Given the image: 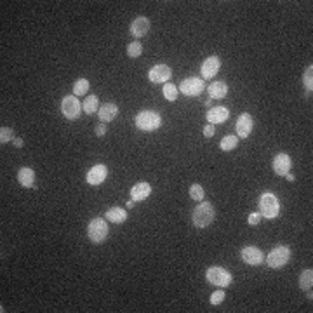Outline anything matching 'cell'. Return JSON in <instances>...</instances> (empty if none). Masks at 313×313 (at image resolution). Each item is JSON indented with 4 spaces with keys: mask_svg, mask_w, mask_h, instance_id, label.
<instances>
[{
    "mask_svg": "<svg viewBox=\"0 0 313 313\" xmlns=\"http://www.w3.org/2000/svg\"><path fill=\"white\" fill-rule=\"evenodd\" d=\"M141 54H143V45L139 44L138 40L131 42V44L127 45V56L129 58H139Z\"/></svg>",
    "mask_w": 313,
    "mask_h": 313,
    "instance_id": "f1b7e54d",
    "label": "cell"
},
{
    "mask_svg": "<svg viewBox=\"0 0 313 313\" xmlns=\"http://www.w3.org/2000/svg\"><path fill=\"white\" fill-rule=\"evenodd\" d=\"M80 111H82V103L78 101V97L70 94L65 96L61 101V113L65 115V118L68 120H77L80 117Z\"/></svg>",
    "mask_w": 313,
    "mask_h": 313,
    "instance_id": "ba28073f",
    "label": "cell"
},
{
    "mask_svg": "<svg viewBox=\"0 0 313 313\" xmlns=\"http://www.w3.org/2000/svg\"><path fill=\"white\" fill-rule=\"evenodd\" d=\"M204 197H205V191H204V188H202V184H198V183L191 184L190 186V198L191 200L202 202L204 200Z\"/></svg>",
    "mask_w": 313,
    "mask_h": 313,
    "instance_id": "83f0119b",
    "label": "cell"
},
{
    "mask_svg": "<svg viewBox=\"0 0 313 313\" xmlns=\"http://www.w3.org/2000/svg\"><path fill=\"white\" fill-rule=\"evenodd\" d=\"M285 177H287V181H294L296 177H294V174H291V172H287L285 174Z\"/></svg>",
    "mask_w": 313,
    "mask_h": 313,
    "instance_id": "d590c367",
    "label": "cell"
},
{
    "mask_svg": "<svg viewBox=\"0 0 313 313\" xmlns=\"http://www.w3.org/2000/svg\"><path fill=\"white\" fill-rule=\"evenodd\" d=\"M106 176H108V167L104 165V163H97V165H94L92 169L87 172L85 181L90 186H97V184H101L106 179Z\"/></svg>",
    "mask_w": 313,
    "mask_h": 313,
    "instance_id": "7c38bea8",
    "label": "cell"
},
{
    "mask_svg": "<svg viewBox=\"0 0 313 313\" xmlns=\"http://www.w3.org/2000/svg\"><path fill=\"white\" fill-rule=\"evenodd\" d=\"M170 77H172V70H170L169 65H163V63L152 66L148 72V78L153 83H167Z\"/></svg>",
    "mask_w": 313,
    "mask_h": 313,
    "instance_id": "9c48e42d",
    "label": "cell"
},
{
    "mask_svg": "<svg viewBox=\"0 0 313 313\" xmlns=\"http://www.w3.org/2000/svg\"><path fill=\"white\" fill-rule=\"evenodd\" d=\"M214 134H216L214 125H212V124L205 125V127H204V138H212V136H214Z\"/></svg>",
    "mask_w": 313,
    "mask_h": 313,
    "instance_id": "d6a6232c",
    "label": "cell"
},
{
    "mask_svg": "<svg viewBox=\"0 0 313 313\" xmlns=\"http://www.w3.org/2000/svg\"><path fill=\"white\" fill-rule=\"evenodd\" d=\"M306 292H308V294H306V298H308L310 301H312V299H313V292H312V289H310V291H306Z\"/></svg>",
    "mask_w": 313,
    "mask_h": 313,
    "instance_id": "74e56055",
    "label": "cell"
},
{
    "mask_svg": "<svg viewBox=\"0 0 313 313\" xmlns=\"http://www.w3.org/2000/svg\"><path fill=\"white\" fill-rule=\"evenodd\" d=\"M252 127H254V120H252V115L250 113H242L238 117V120H236L235 124V129H236V134L240 136L242 139L249 138L250 132H252Z\"/></svg>",
    "mask_w": 313,
    "mask_h": 313,
    "instance_id": "4fadbf2b",
    "label": "cell"
},
{
    "mask_svg": "<svg viewBox=\"0 0 313 313\" xmlns=\"http://www.w3.org/2000/svg\"><path fill=\"white\" fill-rule=\"evenodd\" d=\"M10 139H14L12 129H10V127H2V129H0V143H2V145H5V143H9Z\"/></svg>",
    "mask_w": 313,
    "mask_h": 313,
    "instance_id": "f546056e",
    "label": "cell"
},
{
    "mask_svg": "<svg viewBox=\"0 0 313 313\" xmlns=\"http://www.w3.org/2000/svg\"><path fill=\"white\" fill-rule=\"evenodd\" d=\"M225 292L219 289V291H216V292H212V296H211V305H221L223 301H225Z\"/></svg>",
    "mask_w": 313,
    "mask_h": 313,
    "instance_id": "4dcf8cb0",
    "label": "cell"
},
{
    "mask_svg": "<svg viewBox=\"0 0 313 313\" xmlns=\"http://www.w3.org/2000/svg\"><path fill=\"white\" fill-rule=\"evenodd\" d=\"M207 92L209 96H211V99H223V97H226V94H228V85H226L225 82L216 80V82H212L211 85L207 87Z\"/></svg>",
    "mask_w": 313,
    "mask_h": 313,
    "instance_id": "ffe728a7",
    "label": "cell"
},
{
    "mask_svg": "<svg viewBox=\"0 0 313 313\" xmlns=\"http://www.w3.org/2000/svg\"><path fill=\"white\" fill-rule=\"evenodd\" d=\"M259 221H261V214H259V212H250L249 218H247V223H249L250 226L259 225Z\"/></svg>",
    "mask_w": 313,
    "mask_h": 313,
    "instance_id": "1f68e13d",
    "label": "cell"
},
{
    "mask_svg": "<svg viewBox=\"0 0 313 313\" xmlns=\"http://www.w3.org/2000/svg\"><path fill=\"white\" fill-rule=\"evenodd\" d=\"M205 278H207L209 284L212 285H218V287H228L230 284L233 282V277L230 271H226L225 268L221 266H211L207 268L205 271Z\"/></svg>",
    "mask_w": 313,
    "mask_h": 313,
    "instance_id": "5b68a950",
    "label": "cell"
},
{
    "mask_svg": "<svg viewBox=\"0 0 313 313\" xmlns=\"http://www.w3.org/2000/svg\"><path fill=\"white\" fill-rule=\"evenodd\" d=\"M150 31V19L145 16H138L134 21L131 23V33L134 38H141L145 37Z\"/></svg>",
    "mask_w": 313,
    "mask_h": 313,
    "instance_id": "2e32d148",
    "label": "cell"
},
{
    "mask_svg": "<svg viewBox=\"0 0 313 313\" xmlns=\"http://www.w3.org/2000/svg\"><path fill=\"white\" fill-rule=\"evenodd\" d=\"M191 219H193V225L197 228H207L209 225H212V221L216 219V211L214 205L211 202H198V205L191 212Z\"/></svg>",
    "mask_w": 313,
    "mask_h": 313,
    "instance_id": "6da1fadb",
    "label": "cell"
},
{
    "mask_svg": "<svg viewBox=\"0 0 313 313\" xmlns=\"http://www.w3.org/2000/svg\"><path fill=\"white\" fill-rule=\"evenodd\" d=\"M12 141H14V146H16V148H23L24 143H23V139H21V138H14Z\"/></svg>",
    "mask_w": 313,
    "mask_h": 313,
    "instance_id": "e575fe53",
    "label": "cell"
},
{
    "mask_svg": "<svg viewBox=\"0 0 313 313\" xmlns=\"http://www.w3.org/2000/svg\"><path fill=\"white\" fill-rule=\"evenodd\" d=\"M94 129H96V131H94V132H96V136H97V138H101V136H104V134H106V125H104L103 124V122H101V124H97L96 125V127H94Z\"/></svg>",
    "mask_w": 313,
    "mask_h": 313,
    "instance_id": "836d02e7",
    "label": "cell"
},
{
    "mask_svg": "<svg viewBox=\"0 0 313 313\" xmlns=\"http://www.w3.org/2000/svg\"><path fill=\"white\" fill-rule=\"evenodd\" d=\"M177 90L184 94L188 97H195V96H200L202 92L205 90V83L202 78L198 77H188V78L181 80V83L177 85Z\"/></svg>",
    "mask_w": 313,
    "mask_h": 313,
    "instance_id": "52a82bcc",
    "label": "cell"
},
{
    "mask_svg": "<svg viewBox=\"0 0 313 313\" xmlns=\"http://www.w3.org/2000/svg\"><path fill=\"white\" fill-rule=\"evenodd\" d=\"M303 82H305V87H306V96H310V94H312V89H313V66L312 65L305 68Z\"/></svg>",
    "mask_w": 313,
    "mask_h": 313,
    "instance_id": "484cf974",
    "label": "cell"
},
{
    "mask_svg": "<svg viewBox=\"0 0 313 313\" xmlns=\"http://www.w3.org/2000/svg\"><path fill=\"white\" fill-rule=\"evenodd\" d=\"M236 145H238V136H225V138L221 139V143H219V148L223 150V152H232V150L236 148Z\"/></svg>",
    "mask_w": 313,
    "mask_h": 313,
    "instance_id": "603a6c76",
    "label": "cell"
},
{
    "mask_svg": "<svg viewBox=\"0 0 313 313\" xmlns=\"http://www.w3.org/2000/svg\"><path fill=\"white\" fill-rule=\"evenodd\" d=\"M257 205H259V214L261 218H266V219H275L278 216V212H280V204H278V198L275 193H270V191H266V193H263L259 197V202H257Z\"/></svg>",
    "mask_w": 313,
    "mask_h": 313,
    "instance_id": "3957f363",
    "label": "cell"
},
{
    "mask_svg": "<svg viewBox=\"0 0 313 313\" xmlns=\"http://www.w3.org/2000/svg\"><path fill=\"white\" fill-rule=\"evenodd\" d=\"M87 236L90 242L103 243L108 236V223L103 218H92L87 225Z\"/></svg>",
    "mask_w": 313,
    "mask_h": 313,
    "instance_id": "277c9868",
    "label": "cell"
},
{
    "mask_svg": "<svg viewBox=\"0 0 313 313\" xmlns=\"http://www.w3.org/2000/svg\"><path fill=\"white\" fill-rule=\"evenodd\" d=\"M134 122H136V127H138L139 131L152 132V131H156V129L162 125V117H160L156 111L143 110L136 115Z\"/></svg>",
    "mask_w": 313,
    "mask_h": 313,
    "instance_id": "7a4b0ae2",
    "label": "cell"
},
{
    "mask_svg": "<svg viewBox=\"0 0 313 313\" xmlns=\"http://www.w3.org/2000/svg\"><path fill=\"white\" fill-rule=\"evenodd\" d=\"M291 167H292V160L287 153H278V155H275L273 170L277 176H285V174L291 170Z\"/></svg>",
    "mask_w": 313,
    "mask_h": 313,
    "instance_id": "5bb4252c",
    "label": "cell"
},
{
    "mask_svg": "<svg viewBox=\"0 0 313 313\" xmlns=\"http://www.w3.org/2000/svg\"><path fill=\"white\" fill-rule=\"evenodd\" d=\"M230 118V110L226 106H212L209 108L207 111V120L209 124L216 125V124H223Z\"/></svg>",
    "mask_w": 313,
    "mask_h": 313,
    "instance_id": "9a60e30c",
    "label": "cell"
},
{
    "mask_svg": "<svg viewBox=\"0 0 313 313\" xmlns=\"http://www.w3.org/2000/svg\"><path fill=\"white\" fill-rule=\"evenodd\" d=\"M87 90H89V80L87 78H78L73 83V96H85Z\"/></svg>",
    "mask_w": 313,
    "mask_h": 313,
    "instance_id": "d4e9b609",
    "label": "cell"
},
{
    "mask_svg": "<svg viewBox=\"0 0 313 313\" xmlns=\"http://www.w3.org/2000/svg\"><path fill=\"white\" fill-rule=\"evenodd\" d=\"M106 221L115 223V225H122L127 221V212L122 207H110L106 211Z\"/></svg>",
    "mask_w": 313,
    "mask_h": 313,
    "instance_id": "44dd1931",
    "label": "cell"
},
{
    "mask_svg": "<svg viewBox=\"0 0 313 313\" xmlns=\"http://www.w3.org/2000/svg\"><path fill=\"white\" fill-rule=\"evenodd\" d=\"M289 259H291V249L287 245H278L268 254L266 264L270 268H273V270H278V268L285 266L289 263Z\"/></svg>",
    "mask_w": 313,
    "mask_h": 313,
    "instance_id": "8992f818",
    "label": "cell"
},
{
    "mask_svg": "<svg viewBox=\"0 0 313 313\" xmlns=\"http://www.w3.org/2000/svg\"><path fill=\"white\" fill-rule=\"evenodd\" d=\"M162 92H163V97H165L167 101H176L177 99V94H179V90H177V85H172V83L167 82L165 85H163Z\"/></svg>",
    "mask_w": 313,
    "mask_h": 313,
    "instance_id": "4316f807",
    "label": "cell"
},
{
    "mask_svg": "<svg viewBox=\"0 0 313 313\" xmlns=\"http://www.w3.org/2000/svg\"><path fill=\"white\" fill-rule=\"evenodd\" d=\"M117 115H118V106L115 103H104L101 104L99 110H97V117H99V120L103 122V124L115 120Z\"/></svg>",
    "mask_w": 313,
    "mask_h": 313,
    "instance_id": "e0dca14e",
    "label": "cell"
},
{
    "mask_svg": "<svg viewBox=\"0 0 313 313\" xmlns=\"http://www.w3.org/2000/svg\"><path fill=\"white\" fill-rule=\"evenodd\" d=\"M17 181L23 188H33L35 170L31 167H21L19 172H17Z\"/></svg>",
    "mask_w": 313,
    "mask_h": 313,
    "instance_id": "d6986e66",
    "label": "cell"
},
{
    "mask_svg": "<svg viewBox=\"0 0 313 313\" xmlns=\"http://www.w3.org/2000/svg\"><path fill=\"white\" fill-rule=\"evenodd\" d=\"M219 68H221V59L218 56H209L200 66V73H202V80H209L212 77L218 75Z\"/></svg>",
    "mask_w": 313,
    "mask_h": 313,
    "instance_id": "8fae6325",
    "label": "cell"
},
{
    "mask_svg": "<svg viewBox=\"0 0 313 313\" xmlns=\"http://www.w3.org/2000/svg\"><path fill=\"white\" fill-rule=\"evenodd\" d=\"M150 193H152V186H150L146 181H141V183L134 184V186L131 188V198L134 202L145 200V198L150 197Z\"/></svg>",
    "mask_w": 313,
    "mask_h": 313,
    "instance_id": "ac0fdd59",
    "label": "cell"
},
{
    "mask_svg": "<svg viewBox=\"0 0 313 313\" xmlns=\"http://www.w3.org/2000/svg\"><path fill=\"white\" fill-rule=\"evenodd\" d=\"M134 204H136V202H134V200H132V198H131V200L127 202V209H132V207H134Z\"/></svg>",
    "mask_w": 313,
    "mask_h": 313,
    "instance_id": "8d00e7d4",
    "label": "cell"
},
{
    "mask_svg": "<svg viewBox=\"0 0 313 313\" xmlns=\"http://www.w3.org/2000/svg\"><path fill=\"white\" fill-rule=\"evenodd\" d=\"M312 285H313V270L310 268V270H305L299 275V287H301L303 291H310Z\"/></svg>",
    "mask_w": 313,
    "mask_h": 313,
    "instance_id": "cb8c5ba5",
    "label": "cell"
},
{
    "mask_svg": "<svg viewBox=\"0 0 313 313\" xmlns=\"http://www.w3.org/2000/svg\"><path fill=\"white\" fill-rule=\"evenodd\" d=\"M82 110L85 111L87 115L97 113V110H99V99H97L96 94H90V96H87V99L82 103Z\"/></svg>",
    "mask_w": 313,
    "mask_h": 313,
    "instance_id": "7402d4cb",
    "label": "cell"
},
{
    "mask_svg": "<svg viewBox=\"0 0 313 313\" xmlns=\"http://www.w3.org/2000/svg\"><path fill=\"white\" fill-rule=\"evenodd\" d=\"M240 257H242L243 263L250 264V266H257L264 261V254L259 247H254V245H247L240 250Z\"/></svg>",
    "mask_w": 313,
    "mask_h": 313,
    "instance_id": "30bf717a",
    "label": "cell"
}]
</instances>
